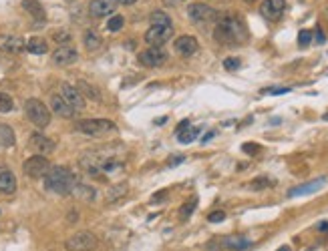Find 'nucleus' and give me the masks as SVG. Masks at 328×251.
<instances>
[{
  "label": "nucleus",
  "instance_id": "nucleus-51",
  "mask_svg": "<svg viewBox=\"0 0 328 251\" xmlns=\"http://www.w3.org/2000/svg\"><path fill=\"white\" fill-rule=\"evenodd\" d=\"M310 251H314V249H310Z\"/></svg>",
  "mask_w": 328,
  "mask_h": 251
},
{
  "label": "nucleus",
  "instance_id": "nucleus-25",
  "mask_svg": "<svg viewBox=\"0 0 328 251\" xmlns=\"http://www.w3.org/2000/svg\"><path fill=\"white\" fill-rule=\"evenodd\" d=\"M77 89H79V92H81L85 99L101 101V92L97 91V87H93V85H91V83H87V81H79V83H77Z\"/></svg>",
  "mask_w": 328,
  "mask_h": 251
},
{
  "label": "nucleus",
  "instance_id": "nucleus-16",
  "mask_svg": "<svg viewBox=\"0 0 328 251\" xmlns=\"http://www.w3.org/2000/svg\"><path fill=\"white\" fill-rule=\"evenodd\" d=\"M115 12V0H91L89 2V14L95 18L113 16Z\"/></svg>",
  "mask_w": 328,
  "mask_h": 251
},
{
  "label": "nucleus",
  "instance_id": "nucleus-4",
  "mask_svg": "<svg viewBox=\"0 0 328 251\" xmlns=\"http://www.w3.org/2000/svg\"><path fill=\"white\" fill-rule=\"evenodd\" d=\"M75 129L89 137H101V135L115 131V123L109 119H83L75 123Z\"/></svg>",
  "mask_w": 328,
  "mask_h": 251
},
{
  "label": "nucleus",
  "instance_id": "nucleus-47",
  "mask_svg": "<svg viewBox=\"0 0 328 251\" xmlns=\"http://www.w3.org/2000/svg\"><path fill=\"white\" fill-rule=\"evenodd\" d=\"M318 229H320V231H328V223H320Z\"/></svg>",
  "mask_w": 328,
  "mask_h": 251
},
{
  "label": "nucleus",
  "instance_id": "nucleus-33",
  "mask_svg": "<svg viewBox=\"0 0 328 251\" xmlns=\"http://www.w3.org/2000/svg\"><path fill=\"white\" fill-rule=\"evenodd\" d=\"M252 191H262V189H268V187H272V181L268 179V177H258V179H254V181H250L248 185Z\"/></svg>",
  "mask_w": 328,
  "mask_h": 251
},
{
  "label": "nucleus",
  "instance_id": "nucleus-28",
  "mask_svg": "<svg viewBox=\"0 0 328 251\" xmlns=\"http://www.w3.org/2000/svg\"><path fill=\"white\" fill-rule=\"evenodd\" d=\"M72 193H75V195H79V197H81V199H85V201H93L95 195H97L93 187H89V185H79V183H77V187H75V191H72Z\"/></svg>",
  "mask_w": 328,
  "mask_h": 251
},
{
  "label": "nucleus",
  "instance_id": "nucleus-36",
  "mask_svg": "<svg viewBox=\"0 0 328 251\" xmlns=\"http://www.w3.org/2000/svg\"><path fill=\"white\" fill-rule=\"evenodd\" d=\"M240 65H242V61L235 59V56H230V59L224 61V69L226 70H238L240 69Z\"/></svg>",
  "mask_w": 328,
  "mask_h": 251
},
{
  "label": "nucleus",
  "instance_id": "nucleus-30",
  "mask_svg": "<svg viewBox=\"0 0 328 251\" xmlns=\"http://www.w3.org/2000/svg\"><path fill=\"white\" fill-rule=\"evenodd\" d=\"M197 135H199V129H197V127H191V125H189L186 131H181V133L177 135V139H179V143L188 145V143H191V141L197 137Z\"/></svg>",
  "mask_w": 328,
  "mask_h": 251
},
{
  "label": "nucleus",
  "instance_id": "nucleus-44",
  "mask_svg": "<svg viewBox=\"0 0 328 251\" xmlns=\"http://www.w3.org/2000/svg\"><path fill=\"white\" fill-rule=\"evenodd\" d=\"M316 41H318V43H324V34H322L320 28H316Z\"/></svg>",
  "mask_w": 328,
  "mask_h": 251
},
{
  "label": "nucleus",
  "instance_id": "nucleus-12",
  "mask_svg": "<svg viewBox=\"0 0 328 251\" xmlns=\"http://www.w3.org/2000/svg\"><path fill=\"white\" fill-rule=\"evenodd\" d=\"M79 61V52L75 46H59L54 52H52V63L57 67H69V65H75Z\"/></svg>",
  "mask_w": 328,
  "mask_h": 251
},
{
  "label": "nucleus",
  "instance_id": "nucleus-5",
  "mask_svg": "<svg viewBox=\"0 0 328 251\" xmlns=\"http://www.w3.org/2000/svg\"><path fill=\"white\" fill-rule=\"evenodd\" d=\"M188 16L197 24V26H208V24L217 23L220 14L215 8H211L210 4H204V2H193L188 6Z\"/></svg>",
  "mask_w": 328,
  "mask_h": 251
},
{
  "label": "nucleus",
  "instance_id": "nucleus-22",
  "mask_svg": "<svg viewBox=\"0 0 328 251\" xmlns=\"http://www.w3.org/2000/svg\"><path fill=\"white\" fill-rule=\"evenodd\" d=\"M83 45L85 48L89 50V52H95V50H99L101 46H103V38L99 36V32H95V30H85V34H83Z\"/></svg>",
  "mask_w": 328,
  "mask_h": 251
},
{
  "label": "nucleus",
  "instance_id": "nucleus-20",
  "mask_svg": "<svg viewBox=\"0 0 328 251\" xmlns=\"http://www.w3.org/2000/svg\"><path fill=\"white\" fill-rule=\"evenodd\" d=\"M19 183H16V177L12 171L8 169H0V193L2 195H12L16 191Z\"/></svg>",
  "mask_w": 328,
  "mask_h": 251
},
{
  "label": "nucleus",
  "instance_id": "nucleus-27",
  "mask_svg": "<svg viewBox=\"0 0 328 251\" xmlns=\"http://www.w3.org/2000/svg\"><path fill=\"white\" fill-rule=\"evenodd\" d=\"M149 23H151V26H171V18L165 14L163 10H155L149 16Z\"/></svg>",
  "mask_w": 328,
  "mask_h": 251
},
{
  "label": "nucleus",
  "instance_id": "nucleus-29",
  "mask_svg": "<svg viewBox=\"0 0 328 251\" xmlns=\"http://www.w3.org/2000/svg\"><path fill=\"white\" fill-rule=\"evenodd\" d=\"M195 207H197V197H191L189 201H186L184 205H181V209H179V219H188L189 215L195 211Z\"/></svg>",
  "mask_w": 328,
  "mask_h": 251
},
{
  "label": "nucleus",
  "instance_id": "nucleus-49",
  "mask_svg": "<svg viewBox=\"0 0 328 251\" xmlns=\"http://www.w3.org/2000/svg\"><path fill=\"white\" fill-rule=\"evenodd\" d=\"M171 4H177V2H184V0H169Z\"/></svg>",
  "mask_w": 328,
  "mask_h": 251
},
{
  "label": "nucleus",
  "instance_id": "nucleus-13",
  "mask_svg": "<svg viewBox=\"0 0 328 251\" xmlns=\"http://www.w3.org/2000/svg\"><path fill=\"white\" fill-rule=\"evenodd\" d=\"M30 147L39 153V155H43V157H47V155H50L52 151H54V141L50 137H47V135H43V133H39V131H34L32 135H30Z\"/></svg>",
  "mask_w": 328,
  "mask_h": 251
},
{
  "label": "nucleus",
  "instance_id": "nucleus-40",
  "mask_svg": "<svg viewBox=\"0 0 328 251\" xmlns=\"http://www.w3.org/2000/svg\"><path fill=\"white\" fill-rule=\"evenodd\" d=\"M242 151H246V153H258L260 147L258 145H254V143H246V145L242 147Z\"/></svg>",
  "mask_w": 328,
  "mask_h": 251
},
{
  "label": "nucleus",
  "instance_id": "nucleus-35",
  "mask_svg": "<svg viewBox=\"0 0 328 251\" xmlns=\"http://www.w3.org/2000/svg\"><path fill=\"white\" fill-rule=\"evenodd\" d=\"M310 43H312V32H310V30H300V32H298V45L308 46Z\"/></svg>",
  "mask_w": 328,
  "mask_h": 251
},
{
  "label": "nucleus",
  "instance_id": "nucleus-19",
  "mask_svg": "<svg viewBox=\"0 0 328 251\" xmlns=\"http://www.w3.org/2000/svg\"><path fill=\"white\" fill-rule=\"evenodd\" d=\"M50 109H52V113H57L59 117H65V119H70L75 114V109L69 107V103L61 94H50Z\"/></svg>",
  "mask_w": 328,
  "mask_h": 251
},
{
  "label": "nucleus",
  "instance_id": "nucleus-24",
  "mask_svg": "<svg viewBox=\"0 0 328 251\" xmlns=\"http://www.w3.org/2000/svg\"><path fill=\"white\" fill-rule=\"evenodd\" d=\"M127 191H129V187H127L125 183L111 185V187L107 189V203H117L119 199H123V197L127 195Z\"/></svg>",
  "mask_w": 328,
  "mask_h": 251
},
{
  "label": "nucleus",
  "instance_id": "nucleus-31",
  "mask_svg": "<svg viewBox=\"0 0 328 251\" xmlns=\"http://www.w3.org/2000/svg\"><path fill=\"white\" fill-rule=\"evenodd\" d=\"M52 41L59 46H69L72 36H70V32H67V30H57V32H52Z\"/></svg>",
  "mask_w": 328,
  "mask_h": 251
},
{
  "label": "nucleus",
  "instance_id": "nucleus-18",
  "mask_svg": "<svg viewBox=\"0 0 328 251\" xmlns=\"http://www.w3.org/2000/svg\"><path fill=\"white\" fill-rule=\"evenodd\" d=\"M252 245L250 239L242 237V235H230V237H224L220 241V247L222 249H230V251H244Z\"/></svg>",
  "mask_w": 328,
  "mask_h": 251
},
{
  "label": "nucleus",
  "instance_id": "nucleus-2",
  "mask_svg": "<svg viewBox=\"0 0 328 251\" xmlns=\"http://www.w3.org/2000/svg\"><path fill=\"white\" fill-rule=\"evenodd\" d=\"M45 179V187L52 193H59V195H69L75 191L77 187V177L75 173L70 171L69 167H63V165H54L48 169V173L43 177Z\"/></svg>",
  "mask_w": 328,
  "mask_h": 251
},
{
  "label": "nucleus",
  "instance_id": "nucleus-15",
  "mask_svg": "<svg viewBox=\"0 0 328 251\" xmlns=\"http://www.w3.org/2000/svg\"><path fill=\"white\" fill-rule=\"evenodd\" d=\"M173 48H175V52L179 54V56H184V59H189V56H193L195 52H197V38L195 36H179L175 43H173Z\"/></svg>",
  "mask_w": 328,
  "mask_h": 251
},
{
  "label": "nucleus",
  "instance_id": "nucleus-48",
  "mask_svg": "<svg viewBox=\"0 0 328 251\" xmlns=\"http://www.w3.org/2000/svg\"><path fill=\"white\" fill-rule=\"evenodd\" d=\"M278 251H292V249H290L288 245H282V247H280V249H278Z\"/></svg>",
  "mask_w": 328,
  "mask_h": 251
},
{
  "label": "nucleus",
  "instance_id": "nucleus-17",
  "mask_svg": "<svg viewBox=\"0 0 328 251\" xmlns=\"http://www.w3.org/2000/svg\"><path fill=\"white\" fill-rule=\"evenodd\" d=\"M26 43L16 34H0V50L8 52V54H19L23 52Z\"/></svg>",
  "mask_w": 328,
  "mask_h": 251
},
{
  "label": "nucleus",
  "instance_id": "nucleus-8",
  "mask_svg": "<svg viewBox=\"0 0 328 251\" xmlns=\"http://www.w3.org/2000/svg\"><path fill=\"white\" fill-rule=\"evenodd\" d=\"M165 61H167V52L163 50V46H149L139 52V63L147 69H157L165 65Z\"/></svg>",
  "mask_w": 328,
  "mask_h": 251
},
{
  "label": "nucleus",
  "instance_id": "nucleus-14",
  "mask_svg": "<svg viewBox=\"0 0 328 251\" xmlns=\"http://www.w3.org/2000/svg\"><path fill=\"white\" fill-rule=\"evenodd\" d=\"M326 185V177H318V179H312L308 183H302V185H296L288 191V197H302V195H312L316 191H320L322 187Z\"/></svg>",
  "mask_w": 328,
  "mask_h": 251
},
{
  "label": "nucleus",
  "instance_id": "nucleus-50",
  "mask_svg": "<svg viewBox=\"0 0 328 251\" xmlns=\"http://www.w3.org/2000/svg\"><path fill=\"white\" fill-rule=\"evenodd\" d=\"M246 2H250V4H252V2H258V0H246Z\"/></svg>",
  "mask_w": 328,
  "mask_h": 251
},
{
  "label": "nucleus",
  "instance_id": "nucleus-34",
  "mask_svg": "<svg viewBox=\"0 0 328 251\" xmlns=\"http://www.w3.org/2000/svg\"><path fill=\"white\" fill-rule=\"evenodd\" d=\"M123 24H125V18H123L121 14H113V16L109 18V23H107V28H109L111 32H117Z\"/></svg>",
  "mask_w": 328,
  "mask_h": 251
},
{
  "label": "nucleus",
  "instance_id": "nucleus-42",
  "mask_svg": "<svg viewBox=\"0 0 328 251\" xmlns=\"http://www.w3.org/2000/svg\"><path fill=\"white\" fill-rule=\"evenodd\" d=\"M188 127H189V121H181V123H179V127H177V135H179L181 131H186Z\"/></svg>",
  "mask_w": 328,
  "mask_h": 251
},
{
  "label": "nucleus",
  "instance_id": "nucleus-9",
  "mask_svg": "<svg viewBox=\"0 0 328 251\" xmlns=\"http://www.w3.org/2000/svg\"><path fill=\"white\" fill-rule=\"evenodd\" d=\"M173 36V24L171 26H151L145 32V43L149 46H163Z\"/></svg>",
  "mask_w": 328,
  "mask_h": 251
},
{
  "label": "nucleus",
  "instance_id": "nucleus-23",
  "mask_svg": "<svg viewBox=\"0 0 328 251\" xmlns=\"http://www.w3.org/2000/svg\"><path fill=\"white\" fill-rule=\"evenodd\" d=\"M30 54H47L48 52V45L45 38H39V36H32L26 41V46H24Z\"/></svg>",
  "mask_w": 328,
  "mask_h": 251
},
{
  "label": "nucleus",
  "instance_id": "nucleus-41",
  "mask_svg": "<svg viewBox=\"0 0 328 251\" xmlns=\"http://www.w3.org/2000/svg\"><path fill=\"white\" fill-rule=\"evenodd\" d=\"M179 163H184V157H181V155H179V157H173V159L167 161V165H169V167H173V165H179Z\"/></svg>",
  "mask_w": 328,
  "mask_h": 251
},
{
  "label": "nucleus",
  "instance_id": "nucleus-10",
  "mask_svg": "<svg viewBox=\"0 0 328 251\" xmlns=\"http://www.w3.org/2000/svg\"><path fill=\"white\" fill-rule=\"evenodd\" d=\"M61 96L69 103V107H72L75 111H83L85 109V96L79 92V89L75 87V85H70V83H61Z\"/></svg>",
  "mask_w": 328,
  "mask_h": 251
},
{
  "label": "nucleus",
  "instance_id": "nucleus-6",
  "mask_svg": "<svg viewBox=\"0 0 328 251\" xmlns=\"http://www.w3.org/2000/svg\"><path fill=\"white\" fill-rule=\"evenodd\" d=\"M97 247V237L91 231H79L65 241L67 251H93Z\"/></svg>",
  "mask_w": 328,
  "mask_h": 251
},
{
  "label": "nucleus",
  "instance_id": "nucleus-1",
  "mask_svg": "<svg viewBox=\"0 0 328 251\" xmlns=\"http://www.w3.org/2000/svg\"><path fill=\"white\" fill-rule=\"evenodd\" d=\"M213 38L215 43L226 46H234L242 45L246 38H248V32H246V26L244 23L234 16V14H226V16H220L215 28H213Z\"/></svg>",
  "mask_w": 328,
  "mask_h": 251
},
{
  "label": "nucleus",
  "instance_id": "nucleus-39",
  "mask_svg": "<svg viewBox=\"0 0 328 251\" xmlns=\"http://www.w3.org/2000/svg\"><path fill=\"white\" fill-rule=\"evenodd\" d=\"M167 195H169V191H159V193H155L153 197H151V203H161V201H165L167 199Z\"/></svg>",
  "mask_w": 328,
  "mask_h": 251
},
{
  "label": "nucleus",
  "instance_id": "nucleus-38",
  "mask_svg": "<svg viewBox=\"0 0 328 251\" xmlns=\"http://www.w3.org/2000/svg\"><path fill=\"white\" fill-rule=\"evenodd\" d=\"M264 92H268V94H286V92H290L288 87H272V89H264Z\"/></svg>",
  "mask_w": 328,
  "mask_h": 251
},
{
  "label": "nucleus",
  "instance_id": "nucleus-32",
  "mask_svg": "<svg viewBox=\"0 0 328 251\" xmlns=\"http://www.w3.org/2000/svg\"><path fill=\"white\" fill-rule=\"evenodd\" d=\"M14 109V101L8 92H0V113H10Z\"/></svg>",
  "mask_w": 328,
  "mask_h": 251
},
{
  "label": "nucleus",
  "instance_id": "nucleus-7",
  "mask_svg": "<svg viewBox=\"0 0 328 251\" xmlns=\"http://www.w3.org/2000/svg\"><path fill=\"white\" fill-rule=\"evenodd\" d=\"M48 169H50V161L47 157H43V155H32V157H28V159L24 161L23 165V171L26 177H30V179H41V177H45L48 173Z\"/></svg>",
  "mask_w": 328,
  "mask_h": 251
},
{
  "label": "nucleus",
  "instance_id": "nucleus-46",
  "mask_svg": "<svg viewBox=\"0 0 328 251\" xmlns=\"http://www.w3.org/2000/svg\"><path fill=\"white\" fill-rule=\"evenodd\" d=\"M211 137H213V131H211V133H208V135H206V137L202 139V143H208V141H210Z\"/></svg>",
  "mask_w": 328,
  "mask_h": 251
},
{
  "label": "nucleus",
  "instance_id": "nucleus-3",
  "mask_svg": "<svg viewBox=\"0 0 328 251\" xmlns=\"http://www.w3.org/2000/svg\"><path fill=\"white\" fill-rule=\"evenodd\" d=\"M24 113L28 117V121L37 127V129H47L50 125V109L41 101V99H26L24 103Z\"/></svg>",
  "mask_w": 328,
  "mask_h": 251
},
{
  "label": "nucleus",
  "instance_id": "nucleus-11",
  "mask_svg": "<svg viewBox=\"0 0 328 251\" xmlns=\"http://www.w3.org/2000/svg\"><path fill=\"white\" fill-rule=\"evenodd\" d=\"M286 10V0H264L262 6H260V12L264 18L268 21H280L282 14Z\"/></svg>",
  "mask_w": 328,
  "mask_h": 251
},
{
  "label": "nucleus",
  "instance_id": "nucleus-45",
  "mask_svg": "<svg viewBox=\"0 0 328 251\" xmlns=\"http://www.w3.org/2000/svg\"><path fill=\"white\" fill-rule=\"evenodd\" d=\"M165 121H167V117H159V119L155 121V125H165Z\"/></svg>",
  "mask_w": 328,
  "mask_h": 251
},
{
  "label": "nucleus",
  "instance_id": "nucleus-37",
  "mask_svg": "<svg viewBox=\"0 0 328 251\" xmlns=\"http://www.w3.org/2000/svg\"><path fill=\"white\" fill-rule=\"evenodd\" d=\"M226 219V213L224 211H211L210 215H208V221L210 223H222Z\"/></svg>",
  "mask_w": 328,
  "mask_h": 251
},
{
  "label": "nucleus",
  "instance_id": "nucleus-26",
  "mask_svg": "<svg viewBox=\"0 0 328 251\" xmlns=\"http://www.w3.org/2000/svg\"><path fill=\"white\" fill-rule=\"evenodd\" d=\"M14 131L8 127V125H0V145L2 147H12L14 145Z\"/></svg>",
  "mask_w": 328,
  "mask_h": 251
},
{
  "label": "nucleus",
  "instance_id": "nucleus-21",
  "mask_svg": "<svg viewBox=\"0 0 328 251\" xmlns=\"http://www.w3.org/2000/svg\"><path fill=\"white\" fill-rule=\"evenodd\" d=\"M23 8L34 18V21H39V23H45V16H47V12H45V6L39 2V0H23Z\"/></svg>",
  "mask_w": 328,
  "mask_h": 251
},
{
  "label": "nucleus",
  "instance_id": "nucleus-43",
  "mask_svg": "<svg viewBox=\"0 0 328 251\" xmlns=\"http://www.w3.org/2000/svg\"><path fill=\"white\" fill-rule=\"evenodd\" d=\"M137 0H115V4H123V6H129V4H135Z\"/></svg>",
  "mask_w": 328,
  "mask_h": 251
}]
</instances>
